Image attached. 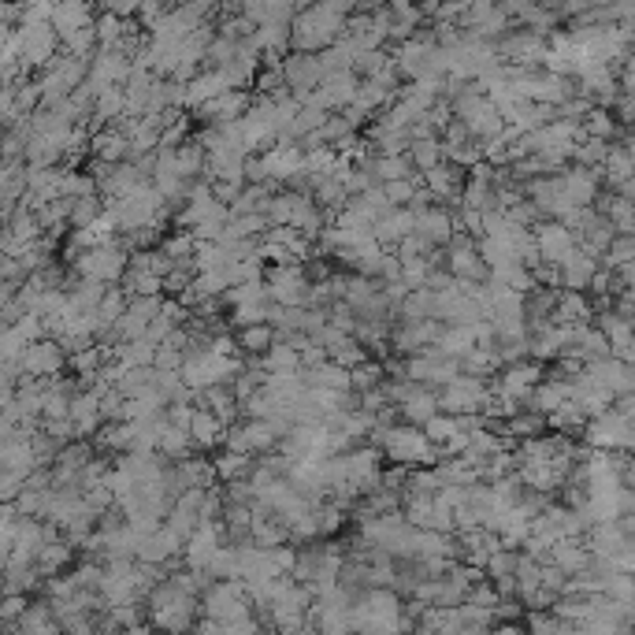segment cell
Returning <instances> with one entry per match:
<instances>
[{
    "mask_svg": "<svg viewBox=\"0 0 635 635\" xmlns=\"http://www.w3.org/2000/svg\"><path fill=\"white\" fill-rule=\"evenodd\" d=\"M372 439L383 446V454L394 461V465H405V468H424V465H435V454H439V446L428 439V431L420 428V424H398V428H390L383 420H376V428H372Z\"/></svg>",
    "mask_w": 635,
    "mask_h": 635,
    "instance_id": "obj_1",
    "label": "cell"
},
{
    "mask_svg": "<svg viewBox=\"0 0 635 635\" xmlns=\"http://www.w3.org/2000/svg\"><path fill=\"white\" fill-rule=\"evenodd\" d=\"M342 30H346V15L338 12L335 4H312V8H301L294 15V23H290V38L298 45L301 52H316V49H327V45H335L342 38Z\"/></svg>",
    "mask_w": 635,
    "mask_h": 635,
    "instance_id": "obj_2",
    "label": "cell"
},
{
    "mask_svg": "<svg viewBox=\"0 0 635 635\" xmlns=\"http://www.w3.org/2000/svg\"><path fill=\"white\" fill-rule=\"evenodd\" d=\"M197 595H190L186 587H179L175 580L168 584H156L149 591V613H153L156 628H168V632H182V628H194Z\"/></svg>",
    "mask_w": 635,
    "mask_h": 635,
    "instance_id": "obj_3",
    "label": "cell"
},
{
    "mask_svg": "<svg viewBox=\"0 0 635 635\" xmlns=\"http://www.w3.org/2000/svg\"><path fill=\"white\" fill-rule=\"evenodd\" d=\"M402 602L387 587H372L357 595L353 602V628L361 632H390V628H409V621L402 617Z\"/></svg>",
    "mask_w": 635,
    "mask_h": 635,
    "instance_id": "obj_4",
    "label": "cell"
},
{
    "mask_svg": "<svg viewBox=\"0 0 635 635\" xmlns=\"http://www.w3.org/2000/svg\"><path fill=\"white\" fill-rule=\"evenodd\" d=\"M179 372L190 390H208V387H216V383H227V379L238 376V372H242V361H238V353L227 357V353H216L212 346H197V350L186 353Z\"/></svg>",
    "mask_w": 635,
    "mask_h": 635,
    "instance_id": "obj_5",
    "label": "cell"
},
{
    "mask_svg": "<svg viewBox=\"0 0 635 635\" xmlns=\"http://www.w3.org/2000/svg\"><path fill=\"white\" fill-rule=\"evenodd\" d=\"M130 268V257L119 249V242H104V246L82 249L75 257V272L78 279H93V283L116 286Z\"/></svg>",
    "mask_w": 635,
    "mask_h": 635,
    "instance_id": "obj_6",
    "label": "cell"
},
{
    "mask_svg": "<svg viewBox=\"0 0 635 635\" xmlns=\"http://www.w3.org/2000/svg\"><path fill=\"white\" fill-rule=\"evenodd\" d=\"M487 379L472 376V372H461L457 379H450L446 387H439V405L442 413L454 416H483V405H487Z\"/></svg>",
    "mask_w": 635,
    "mask_h": 635,
    "instance_id": "obj_7",
    "label": "cell"
},
{
    "mask_svg": "<svg viewBox=\"0 0 635 635\" xmlns=\"http://www.w3.org/2000/svg\"><path fill=\"white\" fill-rule=\"evenodd\" d=\"M264 283H268V294H272L275 305H305L312 290L309 268L301 260H294V264H272L268 275H264Z\"/></svg>",
    "mask_w": 635,
    "mask_h": 635,
    "instance_id": "obj_8",
    "label": "cell"
},
{
    "mask_svg": "<svg viewBox=\"0 0 635 635\" xmlns=\"http://www.w3.org/2000/svg\"><path fill=\"white\" fill-rule=\"evenodd\" d=\"M405 376L424 383V387H446L450 379L461 376V357H450L439 346H428V350L413 353V361L405 364Z\"/></svg>",
    "mask_w": 635,
    "mask_h": 635,
    "instance_id": "obj_9",
    "label": "cell"
},
{
    "mask_svg": "<svg viewBox=\"0 0 635 635\" xmlns=\"http://www.w3.org/2000/svg\"><path fill=\"white\" fill-rule=\"evenodd\" d=\"M86 64L90 60H82V56H75V52H67L64 60H52L49 71L41 75V97L45 101H64V97H71V93L78 90V86H86Z\"/></svg>",
    "mask_w": 635,
    "mask_h": 635,
    "instance_id": "obj_10",
    "label": "cell"
},
{
    "mask_svg": "<svg viewBox=\"0 0 635 635\" xmlns=\"http://www.w3.org/2000/svg\"><path fill=\"white\" fill-rule=\"evenodd\" d=\"M635 439V420L628 413H606L591 416V424H587V442L595 446V450H628Z\"/></svg>",
    "mask_w": 635,
    "mask_h": 635,
    "instance_id": "obj_11",
    "label": "cell"
},
{
    "mask_svg": "<svg viewBox=\"0 0 635 635\" xmlns=\"http://www.w3.org/2000/svg\"><path fill=\"white\" fill-rule=\"evenodd\" d=\"M23 364V376L26 379H56L64 372V364H71L67 350L60 342H52V338H38V342H30L19 357Z\"/></svg>",
    "mask_w": 635,
    "mask_h": 635,
    "instance_id": "obj_12",
    "label": "cell"
},
{
    "mask_svg": "<svg viewBox=\"0 0 635 635\" xmlns=\"http://www.w3.org/2000/svg\"><path fill=\"white\" fill-rule=\"evenodd\" d=\"M56 26L52 23H23L19 30V60L23 67H45L56 56Z\"/></svg>",
    "mask_w": 635,
    "mask_h": 635,
    "instance_id": "obj_13",
    "label": "cell"
},
{
    "mask_svg": "<svg viewBox=\"0 0 635 635\" xmlns=\"http://www.w3.org/2000/svg\"><path fill=\"white\" fill-rule=\"evenodd\" d=\"M227 450H242V454H268L275 442H279V431L272 428L268 416H249L242 428H231L223 435Z\"/></svg>",
    "mask_w": 635,
    "mask_h": 635,
    "instance_id": "obj_14",
    "label": "cell"
},
{
    "mask_svg": "<svg viewBox=\"0 0 635 635\" xmlns=\"http://www.w3.org/2000/svg\"><path fill=\"white\" fill-rule=\"evenodd\" d=\"M279 71H283L286 90L298 93V97H309L312 90H320V82L327 78L324 60H320L316 52H298V56H290Z\"/></svg>",
    "mask_w": 635,
    "mask_h": 635,
    "instance_id": "obj_15",
    "label": "cell"
},
{
    "mask_svg": "<svg viewBox=\"0 0 635 635\" xmlns=\"http://www.w3.org/2000/svg\"><path fill=\"white\" fill-rule=\"evenodd\" d=\"M535 242H539L543 264H550V268H561V264L576 257V249H580V238H576V231H572L569 223H543V227L535 231Z\"/></svg>",
    "mask_w": 635,
    "mask_h": 635,
    "instance_id": "obj_16",
    "label": "cell"
},
{
    "mask_svg": "<svg viewBox=\"0 0 635 635\" xmlns=\"http://www.w3.org/2000/svg\"><path fill=\"white\" fill-rule=\"evenodd\" d=\"M543 383V368L535 361H513L506 364V372L498 376V383H494V390H502V394H509L513 402L528 405V398H532V390Z\"/></svg>",
    "mask_w": 635,
    "mask_h": 635,
    "instance_id": "obj_17",
    "label": "cell"
},
{
    "mask_svg": "<svg viewBox=\"0 0 635 635\" xmlns=\"http://www.w3.org/2000/svg\"><path fill=\"white\" fill-rule=\"evenodd\" d=\"M264 164L272 182H290L305 175V145L301 142H275L272 149H264Z\"/></svg>",
    "mask_w": 635,
    "mask_h": 635,
    "instance_id": "obj_18",
    "label": "cell"
},
{
    "mask_svg": "<svg viewBox=\"0 0 635 635\" xmlns=\"http://www.w3.org/2000/svg\"><path fill=\"white\" fill-rule=\"evenodd\" d=\"M439 335H442V320L428 316V320H402V327L394 331V350L398 353H420L428 350V346H439Z\"/></svg>",
    "mask_w": 635,
    "mask_h": 635,
    "instance_id": "obj_19",
    "label": "cell"
},
{
    "mask_svg": "<svg viewBox=\"0 0 635 635\" xmlns=\"http://www.w3.org/2000/svg\"><path fill=\"white\" fill-rule=\"evenodd\" d=\"M71 424H75L78 435H97L104 424V405H101V390L86 387L71 398Z\"/></svg>",
    "mask_w": 635,
    "mask_h": 635,
    "instance_id": "obj_20",
    "label": "cell"
},
{
    "mask_svg": "<svg viewBox=\"0 0 635 635\" xmlns=\"http://www.w3.org/2000/svg\"><path fill=\"white\" fill-rule=\"evenodd\" d=\"M413 231H416V208H409V205L387 208V212L376 220V227H372L379 246H398L405 234H413Z\"/></svg>",
    "mask_w": 635,
    "mask_h": 635,
    "instance_id": "obj_21",
    "label": "cell"
},
{
    "mask_svg": "<svg viewBox=\"0 0 635 635\" xmlns=\"http://www.w3.org/2000/svg\"><path fill=\"white\" fill-rule=\"evenodd\" d=\"M416 234H420V238H428L431 246H446V242L457 234V223L446 208L428 205V208H420V212H416Z\"/></svg>",
    "mask_w": 635,
    "mask_h": 635,
    "instance_id": "obj_22",
    "label": "cell"
},
{
    "mask_svg": "<svg viewBox=\"0 0 635 635\" xmlns=\"http://www.w3.org/2000/svg\"><path fill=\"white\" fill-rule=\"evenodd\" d=\"M550 561L558 565V569H565L569 576H580V572H587L591 565H595V554H591V546H584L576 535H569V539H561V543H554V550H550Z\"/></svg>",
    "mask_w": 635,
    "mask_h": 635,
    "instance_id": "obj_23",
    "label": "cell"
},
{
    "mask_svg": "<svg viewBox=\"0 0 635 635\" xmlns=\"http://www.w3.org/2000/svg\"><path fill=\"white\" fill-rule=\"evenodd\" d=\"M398 413H402V420H409V424H420V428H424L431 416L442 413L439 394H435L431 387H424V383H416V387L409 390V398L398 405Z\"/></svg>",
    "mask_w": 635,
    "mask_h": 635,
    "instance_id": "obj_24",
    "label": "cell"
},
{
    "mask_svg": "<svg viewBox=\"0 0 635 635\" xmlns=\"http://www.w3.org/2000/svg\"><path fill=\"white\" fill-rule=\"evenodd\" d=\"M561 186H565V194H569V201L576 208H591V201H595L598 194V175L595 168H569L561 171Z\"/></svg>",
    "mask_w": 635,
    "mask_h": 635,
    "instance_id": "obj_25",
    "label": "cell"
},
{
    "mask_svg": "<svg viewBox=\"0 0 635 635\" xmlns=\"http://www.w3.org/2000/svg\"><path fill=\"white\" fill-rule=\"evenodd\" d=\"M558 275H561V283L569 286V290H591V279L598 275V260H595V253L580 246V249H576V257L561 264Z\"/></svg>",
    "mask_w": 635,
    "mask_h": 635,
    "instance_id": "obj_26",
    "label": "cell"
},
{
    "mask_svg": "<svg viewBox=\"0 0 635 635\" xmlns=\"http://www.w3.org/2000/svg\"><path fill=\"white\" fill-rule=\"evenodd\" d=\"M197 112H201V119H208V123H231V119H242L246 116V93L227 90V93H220V97L205 101Z\"/></svg>",
    "mask_w": 635,
    "mask_h": 635,
    "instance_id": "obj_27",
    "label": "cell"
},
{
    "mask_svg": "<svg viewBox=\"0 0 635 635\" xmlns=\"http://www.w3.org/2000/svg\"><path fill=\"white\" fill-rule=\"evenodd\" d=\"M52 610H56V606H45V602H38V606H26L23 617L12 624V632H23V635H56L60 628H64V621H60V617H52Z\"/></svg>",
    "mask_w": 635,
    "mask_h": 635,
    "instance_id": "obj_28",
    "label": "cell"
},
{
    "mask_svg": "<svg viewBox=\"0 0 635 635\" xmlns=\"http://www.w3.org/2000/svg\"><path fill=\"white\" fill-rule=\"evenodd\" d=\"M227 424H223L220 416L212 413L208 405H197V413H194V424H190V435H194L197 442V450H212V446H220L223 435H227Z\"/></svg>",
    "mask_w": 635,
    "mask_h": 635,
    "instance_id": "obj_29",
    "label": "cell"
},
{
    "mask_svg": "<svg viewBox=\"0 0 635 635\" xmlns=\"http://www.w3.org/2000/svg\"><path fill=\"white\" fill-rule=\"evenodd\" d=\"M260 364H264V372H301L305 368L301 364V346L294 338H275V346L260 357Z\"/></svg>",
    "mask_w": 635,
    "mask_h": 635,
    "instance_id": "obj_30",
    "label": "cell"
},
{
    "mask_svg": "<svg viewBox=\"0 0 635 635\" xmlns=\"http://www.w3.org/2000/svg\"><path fill=\"white\" fill-rule=\"evenodd\" d=\"M305 379H309L312 387L342 390V394H350L353 390V372L338 361H324V364H316V368H305Z\"/></svg>",
    "mask_w": 635,
    "mask_h": 635,
    "instance_id": "obj_31",
    "label": "cell"
},
{
    "mask_svg": "<svg viewBox=\"0 0 635 635\" xmlns=\"http://www.w3.org/2000/svg\"><path fill=\"white\" fill-rule=\"evenodd\" d=\"M409 160L416 164V171L439 168L442 160H446V142H439L435 134H420V138H413V145H409Z\"/></svg>",
    "mask_w": 635,
    "mask_h": 635,
    "instance_id": "obj_32",
    "label": "cell"
},
{
    "mask_svg": "<svg viewBox=\"0 0 635 635\" xmlns=\"http://www.w3.org/2000/svg\"><path fill=\"white\" fill-rule=\"evenodd\" d=\"M93 116L104 123H119L127 119V90L119 86H104L101 93H93Z\"/></svg>",
    "mask_w": 635,
    "mask_h": 635,
    "instance_id": "obj_33",
    "label": "cell"
},
{
    "mask_svg": "<svg viewBox=\"0 0 635 635\" xmlns=\"http://www.w3.org/2000/svg\"><path fill=\"white\" fill-rule=\"evenodd\" d=\"M480 342H476V331L472 324H442V335H439V350H446L450 357H468V353L476 350Z\"/></svg>",
    "mask_w": 635,
    "mask_h": 635,
    "instance_id": "obj_34",
    "label": "cell"
},
{
    "mask_svg": "<svg viewBox=\"0 0 635 635\" xmlns=\"http://www.w3.org/2000/svg\"><path fill=\"white\" fill-rule=\"evenodd\" d=\"M598 327L606 331V338H610V350L617 353V357H621V353L628 350V346H632V338H635V324H632V320H628V316H624L621 309H617V312H606V316L598 320Z\"/></svg>",
    "mask_w": 635,
    "mask_h": 635,
    "instance_id": "obj_35",
    "label": "cell"
},
{
    "mask_svg": "<svg viewBox=\"0 0 635 635\" xmlns=\"http://www.w3.org/2000/svg\"><path fill=\"white\" fill-rule=\"evenodd\" d=\"M205 394V405L212 409V413L220 416L223 424H234V416L242 413V398L234 394V387L227 390L223 383H216V387H208V390H201Z\"/></svg>",
    "mask_w": 635,
    "mask_h": 635,
    "instance_id": "obj_36",
    "label": "cell"
},
{
    "mask_svg": "<svg viewBox=\"0 0 635 635\" xmlns=\"http://www.w3.org/2000/svg\"><path fill=\"white\" fill-rule=\"evenodd\" d=\"M275 338H279V331H275L272 324H249V327H242L238 346H242L249 357H264V353L275 346Z\"/></svg>",
    "mask_w": 635,
    "mask_h": 635,
    "instance_id": "obj_37",
    "label": "cell"
},
{
    "mask_svg": "<svg viewBox=\"0 0 635 635\" xmlns=\"http://www.w3.org/2000/svg\"><path fill=\"white\" fill-rule=\"evenodd\" d=\"M253 454H242V450H227V454H220L216 461H212V468H216V480L231 483V480H242V476H249L253 472V461H249Z\"/></svg>",
    "mask_w": 635,
    "mask_h": 635,
    "instance_id": "obj_38",
    "label": "cell"
},
{
    "mask_svg": "<svg viewBox=\"0 0 635 635\" xmlns=\"http://www.w3.org/2000/svg\"><path fill=\"white\" fill-rule=\"evenodd\" d=\"M543 587V565L532 558V554H520V565H517V595L528 602Z\"/></svg>",
    "mask_w": 635,
    "mask_h": 635,
    "instance_id": "obj_39",
    "label": "cell"
},
{
    "mask_svg": "<svg viewBox=\"0 0 635 635\" xmlns=\"http://www.w3.org/2000/svg\"><path fill=\"white\" fill-rule=\"evenodd\" d=\"M424 186L431 190L435 201H450V197H457V171L439 164V168L424 171Z\"/></svg>",
    "mask_w": 635,
    "mask_h": 635,
    "instance_id": "obj_40",
    "label": "cell"
},
{
    "mask_svg": "<svg viewBox=\"0 0 635 635\" xmlns=\"http://www.w3.org/2000/svg\"><path fill=\"white\" fill-rule=\"evenodd\" d=\"M606 156H610V145H606L602 134H584V142L576 145V160H580L584 168H602Z\"/></svg>",
    "mask_w": 635,
    "mask_h": 635,
    "instance_id": "obj_41",
    "label": "cell"
},
{
    "mask_svg": "<svg viewBox=\"0 0 635 635\" xmlns=\"http://www.w3.org/2000/svg\"><path fill=\"white\" fill-rule=\"evenodd\" d=\"M602 171H606V179H610L613 186H621V182H628V179L635 175L632 153H628V149H610V156H606V164H602Z\"/></svg>",
    "mask_w": 635,
    "mask_h": 635,
    "instance_id": "obj_42",
    "label": "cell"
},
{
    "mask_svg": "<svg viewBox=\"0 0 635 635\" xmlns=\"http://www.w3.org/2000/svg\"><path fill=\"white\" fill-rule=\"evenodd\" d=\"M101 216H104V205L97 201V194L75 197V208H71V223H75L78 231H82V227H93V223L101 220Z\"/></svg>",
    "mask_w": 635,
    "mask_h": 635,
    "instance_id": "obj_43",
    "label": "cell"
},
{
    "mask_svg": "<svg viewBox=\"0 0 635 635\" xmlns=\"http://www.w3.org/2000/svg\"><path fill=\"white\" fill-rule=\"evenodd\" d=\"M67 561H71V546L60 543V539H52V543L38 554V572H45V576H49V572H60Z\"/></svg>",
    "mask_w": 635,
    "mask_h": 635,
    "instance_id": "obj_44",
    "label": "cell"
},
{
    "mask_svg": "<svg viewBox=\"0 0 635 635\" xmlns=\"http://www.w3.org/2000/svg\"><path fill=\"white\" fill-rule=\"evenodd\" d=\"M350 372H353V390H357V394H364V390L383 387V364H376V361H361L357 368H350Z\"/></svg>",
    "mask_w": 635,
    "mask_h": 635,
    "instance_id": "obj_45",
    "label": "cell"
},
{
    "mask_svg": "<svg viewBox=\"0 0 635 635\" xmlns=\"http://www.w3.org/2000/svg\"><path fill=\"white\" fill-rule=\"evenodd\" d=\"M383 190H387L390 205H413L420 186H416V179H394V182H383Z\"/></svg>",
    "mask_w": 635,
    "mask_h": 635,
    "instance_id": "obj_46",
    "label": "cell"
},
{
    "mask_svg": "<svg viewBox=\"0 0 635 635\" xmlns=\"http://www.w3.org/2000/svg\"><path fill=\"white\" fill-rule=\"evenodd\" d=\"M26 346H30V342L19 335V327H15V324L4 327V361H19Z\"/></svg>",
    "mask_w": 635,
    "mask_h": 635,
    "instance_id": "obj_47",
    "label": "cell"
},
{
    "mask_svg": "<svg viewBox=\"0 0 635 635\" xmlns=\"http://www.w3.org/2000/svg\"><path fill=\"white\" fill-rule=\"evenodd\" d=\"M316 517H320V532L331 535L342 528V502H331V506H316Z\"/></svg>",
    "mask_w": 635,
    "mask_h": 635,
    "instance_id": "obj_48",
    "label": "cell"
},
{
    "mask_svg": "<svg viewBox=\"0 0 635 635\" xmlns=\"http://www.w3.org/2000/svg\"><path fill=\"white\" fill-rule=\"evenodd\" d=\"M246 182H272V175H268V164H264V153L246 156Z\"/></svg>",
    "mask_w": 635,
    "mask_h": 635,
    "instance_id": "obj_49",
    "label": "cell"
},
{
    "mask_svg": "<svg viewBox=\"0 0 635 635\" xmlns=\"http://www.w3.org/2000/svg\"><path fill=\"white\" fill-rule=\"evenodd\" d=\"M164 4H168V0H142V19H145V23H149V26L160 23V19L168 15V12H164Z\"/></svg>",
    "mask_w": 635,
    "mask_h": 635,
    "instance_id": "obj_50",
    "label": "cell"
},
{
    "mask_svg": "<svg viewBox=\"0 0 635 635\" xmlns=\"http://www.w3.org/2000/svg\"><path fill=\"white\" fill-rule=\"evenodd\" d=\"M104 4H108V12H116V15L142 12V0H104Z\"/></svg>",
    "mask_w": 635,
    "mask_h": 635,
    "instance_id": "obj_51",
    "label": "cell"
},
{
    "mask_svg": "<svg viewBox=\"0 0 635 635\" xmlns=\"http://www.w3.org/2000/svg\"><path fill=\"white\" fill-rule=\"evenodd\" d=\"M632 238H635V231H632Z\"/></svg>",
    "mask_w": 635,
    "mask_h": 635,
    "instance_id": "obj_52",
    "label": "cell"
}]
</instances>
